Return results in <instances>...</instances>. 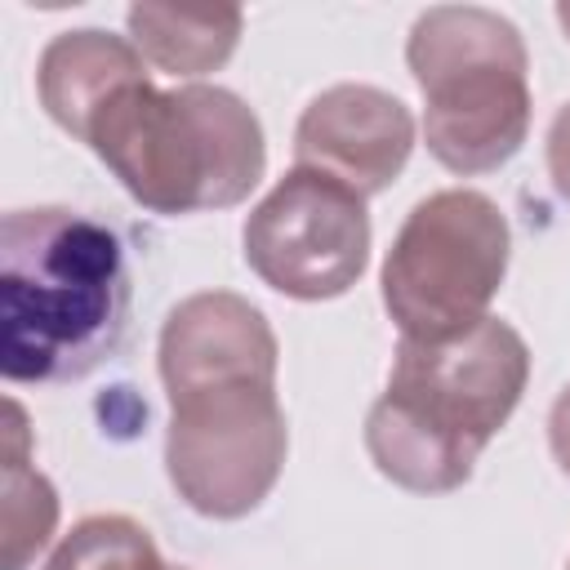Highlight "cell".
Here are the masks:
<instances>
[{
	"label": "cell",
	"mask_w": 570,
	"mask_h": 570,
	"mask_svg": "<svg viewBox=\"0 0 570 570\" xmlns=\"http://www.w3.org/2000/svg\"><path fill=\"white\" fill-rule=\"evenodd\" d=\"M410 107L374 85H334L316 94L294 129V165L321 169L356 196L392 187V178L410 160Z\"/></svg>",
	"instance_id": "obj_8"
},
{
	"label": "cell",
	"mask_w": 570,
	"mask_h": 570,
	"mask_svg": "<svg viewBox=\"0 0 570 570\" xmlns=\"http://www.w3.org/2000/svg\"><path fill=\"white\" fill-rule=\"evenodd\" d=\"M548 445H552L557 468L570 476V387H561V396L552 401V414H548Z\"/></svg>",
	"instance_id": "obj_15"
},
{
	"label": "cell",
	"mask_w": 570,
	"mask_h": 570,
	"mask_svg": "<svg viewBox=\"0 0 570 570\" xmlns=\"http://www.w3.org/2000/svg\"><path fill=\"white\" fill-rule=\"evenodd\" d=\"M169 570H183V566H169Z\"/></svg>",
	"instance_id": "obj_17"
},
{
	"label": "cell",
	"mask_w": 570,
	"mask_h": 570,
	"mask_svg": "<svg viewBox=\"0 0 570 570\" xmlns=\"http://www.w3.org/2000/svg\"><path fill=\"white\" fill-rule=\"evenodd\" d=\"M76 138L151 214H200L245 200L267 165L258 116L218 85H116Z\"/></svg>",
	"instance_id": "obj_3"
},
{
	"label": "cell",
	"mask_w": 570,
	"mask_h": 570,
	"mask_svg": "<svg viewBox=\"0 0 570 570\" xmlns=\"http://www.w3.org/2000/svg\"><path fill=\"white\" fill-rule=\"evenodd\" d=\"M160 379L169 396L240 379L276 383V334L267 316L232 289L191 294L165 316Z\"/></svg>",
	"instance_id": "obj_9"
},
{
	"label": "cell",
	"mask_w": 570,
	"mask_h": 570,
	"mask_svg": "<svg viewBox=\"0 0 570 570\" xmlns=\"http://www.w3.org/2000/svg\"><path fill=\"white\" fill-rule=\"evenodd\" d=\"M169 405L165 472L178 499L214 521L254 512L272 494L289 450L276 383H209L169 396Z\"/></svg>",
	"instance_id": "obj_6"
},
{
	"label": "cell",
	"mask_w": 570,
	"mask_h": 570,
	"mask_svg": "<svg viewBox=\"0 0 570 570\" xmlns=\"http://www.w3.org/2000/svg\"><path fill=\"white\" fill-rule=\"evenodd\" d=\"M147 76V58L134 49V40L107 36V31H62L45 45L40 67H36V89L45 111L76 134L85 116L125 80Z\"/></svg>",
	"instance_id": "obj_10"
},
{
	"label": "cell",
	"mask_w": 570,
	"mask_h": 570,
	"mask_svg": "<svg viewBox=\"0 0 570 570\" xmlns=\"http://www.w3.org/2000/svg\"><path fill=\"white\" fill-rule=\"evenodd\" d=\"M4 570H22L53 534L58 499L53 485L27 463V423L22 410L4 405Z\"/></svg>",
	"instance_id": "obj_12"
},
{
	"label": "cell",
	"mask_w": 570,
	"mask_h": 570,
	"mask_svg": "<svg viewBox=\"0 0 570 570\" xmlns=\"http://www.w3.org/2000/svg\"><path fill=\"white\" fill-rule=\"evenodd\" d=\"M245 263L303 303L338 298L370 263L365 196L321 169L294 165L245 218Z\"/></svg>",
	"instance_id": "obj_7"
},
{
	"label": "cell",
	"mask_w": 570,
	"mask_h": 570,
	"mask_svg": "<svg viewBox=\"0 0 570 570\" xmlns=\"http://www.w3.org/2000/svg\"><path fill=\"white\" fill-rule=\"evenodd\" d=\"M405 62L423 89V138L450 174H490L530 134L525 45L481 4H436L410 27Z\"/></svg>",
	"instance_id": "obj_4"
},
{
	"label": "cell",
	"mask_w": 570,
	"mask_h": 570,
	"mask_svg": "<svg viewBox=\"0 0 570 570\" xmlns=\"http://www.w3.org/2000/svg\"><path fill=\"white\" fill-rule=\"evenodd\" d=\"M508 218L472 187L423 196L383 258V307L401 338L445 343L485 321L508 272Z\"/></svg>",
	"instance_id": "obj_5"
},
{
	"label": "cell",
	"mask_w": 570,
	"mask_h": 570,
	"mask_svg": "<svg viewBox=\"0 0 570 570\" xmlns=\"http://www.w3.org/2000/svg\"><path fill=\"white\" fill-rule=\"evenodd\" d=\"M566 570H570V566H566Z\"/></svg>",
	"instance_id": "obj_18"
},
{
	"label": "cell",
	"mask_w": 570,
	"mask_h": 570,
	"mask_svg": "<svg viewBox=\"0 0 570 570\" xmlns=\"http://www.w3.org/2000/svg\"><path fill=\"white\" fill-rule=\"evenodd\" d=\"M134 49L169 71V76H205L218 71L240 40V9H178V4H134L125 13Z\"/></svg>",
	"instance_id": "obj_11"
},
{
	"label": "cell",
	"mask_w": 570,
	"mask_h": 570,
	"mask_svg": "<svg viewBox=\"0 0 570 570\" xmlns=\"http://www.w3.org/2000/svg\"><path fill=\"white\" fill-rule=\"evenodd\" d=\"M45 570H169V566L160 561V548L138 521L120 512H102L76 521L71 534H62V543L45 561Z\"/></svg>",
	"instance_id": "obj_13"
},
{
	"label": "cell",
	"mask_w": 570,
	"mask_h": 570,
	"mask_svg": "<svg viewBox=\"0 0 570 570\" xmlns=\"http://www.w3.org/2000/svg\"><path fill=\"white\" fill-rule=\"evenodd\" d=\"M129 267L120 236L67 205L0 218V374L9 383H71L125 338Z\"/></svg>",
	"instance_id": "obj_1"
},
{
	"label": "cell",
	"mask_w": 570,
	"mask_h": 570,
	"mask_svg": "<svg viewBox=\"0 0 570 570\" xmlns=\"http://www.w3.org/2000/svg\"><path fill=\"white\" fill-rule=\"evenodd\" d=\"M557 22L566 27V36H570V4H557Z\"/></svg>",
	"instance_id": "obj_16"
},
{
	"label": "cell",
	"mask_w": 570,
	"mask_h": 570,
	"mask_svg": "<svg viewBox=\"0 0 570 570\" xmlns=\"http://www.w3.org/2000/svg\"><path fill=\"white\" fill-rule=\"evenodd\" d=\"M548 174L561 200H570V102L552 116V129H548Z\"/></svg>",
	"instance_id": "obj_14"
},
{
	"label": "cell",
	"mask_w": 570,
	"mask_h": 570,
	"mask_svg": "<svg viewBox=\"0 0 570 570\" xmlns=\"http://www.w3.org/2000/svg\"><path fill=\"white\" fill-rule=\"evenodd\" d=\"M525 379V338L499 316L445 343L401 338L387 392L365 414L374 468L414 494L459 490L490 436L512 419Z\"/></svg>",
	"instance_id": "obj_2"
}]
</instances>
